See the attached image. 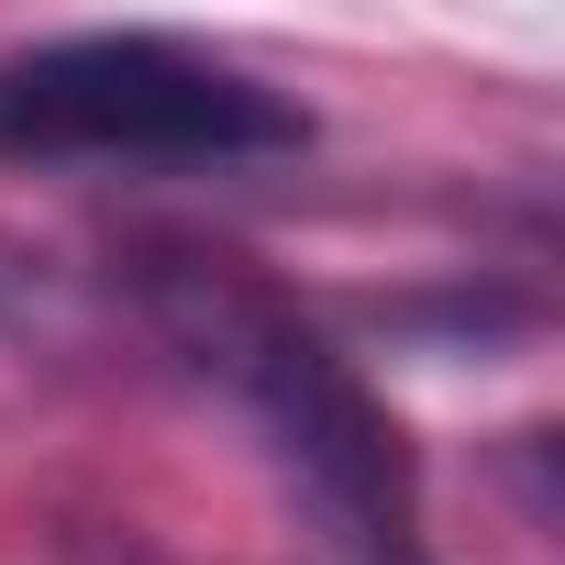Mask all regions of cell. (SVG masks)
<instances>
[{
  "label": "cell",
  "instance_id": "6da1fadb",
  "mask_svg": "<svg viewBox=\"0 0 565 565\" xmlns=\"http://www.w3.org/2000/svg\"><path fill=\"white\" fill-rule=\"evenodd\" d=\"M145 311L156 333L266 433V455L311 488V510L355 543H411V444L388 422V399L266 289L255 266L200 255V244H156L145 255Z\"/></svg>",
  "mask_w": 565,
  "mask_h": 565
},
{
  "label": "cell",
  "instance_id": "7a4b0ae2",
  "mask_svg": "<svg viewBox=\"0 0 565 565\" xmlns=\"http://www.w3.org/2000/svg\"><path fill=\"white\" fill-rule=\"evenodd\" d=\"M311 111L178 34H56L0 56V156H100V167H222L289 156Z\"/></svg>",
  "mask_w": 565,
  "mask_h": 565
},
{
  "label": "cell",
  "instance_id": "3957f363",
  "mask_svg": "<svg viewBox=\"0 0 565 565\" xmlns=\"http://www.w3.org/2000/svg\"><path fill=\"white\" fill-rule=\"evenodd\" d=\"M322 565H422V554H411V543H355V532H333Z\"/></svg>",
  "mask_w": 565,
  "mask_h": 565
},
{
  "label": "cell",
  "instance_id": "277c9868",
  "mask_svg": "<svg viewBox=\"0 0 565 565\" xmlns=\"http://www.w3.org/2000/svg\"><path fill=\"white\" fill-rule=\"evenodd\" d=\"M23 289H34V266H23L12 244H0V300H23Z\"/></svg>",
  "mask_w": 565,
  "mask_h": 565
}]
</instances>
